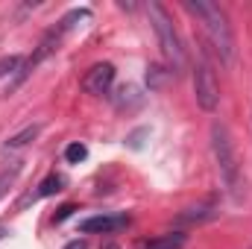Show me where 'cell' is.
<instances>
[{"label": "cell", "mask_w": 252, "mask_h": 249, "mask_svg": "<svg viewBox=\"0 0 252 249\" xmlns=\"http://www.w3.org/2000/svg\"><path fill=\"white\" fill-rule=\"evenodd\" d=\"M21 67H24V59H21V56H9V59H3V62H0V76L15 73V70H21Z\"/></svg>", "instance_id": "cell-12"}, {"label": "cell", "mask_w": 252, "mask_h": 249, "mask_svg": "<svg viewBox=\"0 0 252 249\" xmlns=\"http://www.w3.org/2000/svg\"><path fill=\"white\" fill-rule=\"evenodd\" d=\"M112 85H115V64L112 62H97L94 67H88V73L82 76V91L94 94V97L109 94Z\"/></svg>", "instance_id": "cell-5"}, {"label": "cell", "mask_w": 252, "mask_h": 249, "mask_svg": "<svg viewBox=\"0 0 252 249\" xmlns=\"http://www.w3.org/2000/svg\"><path fill=\"white\" fill-rule=\"evenodd\" d=\"M129 226L126 214H97V217H85L79 220V232L82 235H112L118 229Z\"/></svg>", "instance_id": "cell-6"}, {"label": "cell", "mask_w": 252, "mask_h": 249, "mask_svg": "<svg viewBox=\"0 0 252 249\" xmlns=\"http://www.w3.org/2000/svg\"><path fill=\"white\" fill-rule=\"evenodd\" d=\"M182 6H185V12H190L202 24L205 35L214 44V50L220 53V59L232 62V56H235V35H232V24H229L226 12L217 3H208V0H185Z\"/></svg>", "instance_id": "cell-1"}, {"label": "cell", "mask_w": 252, "mask_h": 249, "mask_svg": "<svg viewBox=\"0 0 252 249\" xmlns=\"http://www.w3.org/2000/svg\"><path fill=\"white\" fill-rule=\"evenodd\" d=\"M88 156V150H85V144H70L67 150H64V158L70 161V164H79L82 158Z\"/></svg>", "instance_id": "cell-11"}, {"label": "cell", "mask_w": 252, "mask_h": 249, "mask_svg": "<svg viewBox=\"0 0 252 249\" xmlns=\"http://www.w3.org/2000/svg\"><path fill=\"white\" fill-rule=\"evenodd\" d=\"M3 235H6V229H3V226H0V238H3Z\"/></svg>", "instance_id": "cell-16"}, {"label": "cell", "mask_w": 252, "mask_h": 249, "mask_svg": "<svg viewBox=\"0 0 252 249\" xmlns=\"http://www.w3.org/2000/svg\"><path fill=\"white\" fill-rule=\"evenodd\" d=\"M62 187H64V176H59V173H50V176L38 185L35 196H53V193H59Z\"/></svg>", "instance_id": "cell-8"}, {"label": "cell", "mask_w": 252, "mask_h": 249, "mask_svg": "<svg viewBox=\"0 0 252 249\" xmlns=\"http://www.w3.org/2000/svg\"><path fill=\"white\" fill-rule=\"evenodd\" d=\"M35 135H38V126H27L24 132H18V135H12V138L6 141V147H9V150H15V147H24V144H30V141L35 138Z\"/></svg>", "instance_id": "cell-10"}, {"label": "cell", "mask_w": 252, "mask_h": 249, "mask_svg": "<svg viewBox=\"0 0 252 249\" xmlns=\"http://www.w3.org/2000/svg\"><path fill=\"white\" fill-rule=\"evenodd\" d=\"M211 150H214V161H217L223 185L238 196V190H241V161H238V153H235V141H232L229 129L223 124H211Z\"/></svg>", "instance_id": "cell-3"}, {"label": "cell", "mask_w": 252, "mask_h": 249, "mask_svg": "<svg viewBox=\"0 0 252 249\" xmlns=\"http://www.w3.org/2000/svg\"><path fill=\"white\" fill-rule=\"evenodd\" d=\"M185 247V235L182 232H170V235H158L153 241H144L141 249H182Z\"/></svg>", "instance_id": "cell-7"}, {"label": "cell", "mask_w": 252, "mask_h": 249, "mask_svg": "<svg viewBox=\"0 0 252 249\" xmlns=\"http://www.w3.org/2000/svg\"><path fill=\"white\" fill-rule=\"evenodd\" d=\"M147 9H150V18H153V30H156L158 47H161L167 64H170V73H182L185 64H188V59H185V47H182V38H179V32H176V27H173L170 12H167L161 3H150Z\"/></svg>", "instance_id": "cell-2"}, {"label": "cell", "mask_w": 252, "mask_h": 249, "mask_svg": "<svg viewBox=\"0 0 252 249\" xmlns=\"http://www.w3.org/2000/svg\"><path fill=\"white\" fill-rule=\"evenodd\" d=\"M15 173H18V164H15L12 170H3V173H0V193H3V185H6V182H12Z\"/></svg>", "instance_id": "cell-14"}, {"label": "cell", "mask_w": 252, "mask_h": 249, "mask_svg": "<svg viewBox=\"0 0 252 249\" xmlns=\"http://www.w3.org/2000/svg\"><path fill=\"white\" fill-rule=\"evenodd\" d=\"M214 214V199H208L205 205H193L182 214V220H190V223H199V220H208Z\"/></svg>", "instance_id": "cell-9"}, {"label": "cell", "mask_w": 252, "mask_h": 249, "mask_svg": "<svg viewBox=\"0 0 252 249\" xmlns=\"http://www.w3.org/2000/svg\"><path fill=\"white\" fill-rule=\"evenodd\" d=\"M64 249H85V244H82V241H73V244H67Z\"/></svg>", "instance_id": "cell-15"}, {"label": "cell", "mask_w": 252, "mask_h": 249, "mask_svg": "<svg viewBox=\"0 0 252 249\" xmlns=\"http://www.w3.org/2000/svg\"><path fill=\"white\" fill-rule=\"evenodd\" d=\"M193 91H196V103L205 112H214L220 106V85H217V76H214L208 59H199L193 67Z\"/></svg>", "instance_id": "cell-4"}, {"label": "cell", "mask_w": 252, "mask_h": 249, "mask_svg": "<svg viewBox=\"0 0 252 249\" xmlns=\"http://www.w3.org/2000/svg\"><path fill=\"white\" fill-rule=\"evenodd\" d=\"M73 211H76V208H73V205H62V208H59V214H56V217H53V220H56V223H62V220H67V217H70V214H73Z\"/></svg>", "instance_id": "cell-13"}]
</instances>
